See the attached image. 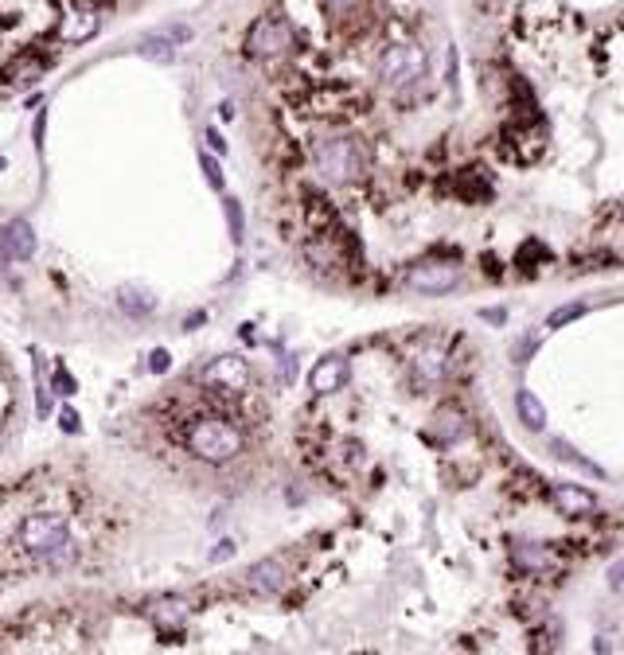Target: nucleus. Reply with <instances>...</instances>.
Wrapping results in <instances>:
<instances>
[{
    "mask_svg": "<svg viewBox=\"0 0 624 655\" xmlns=\"http://www.w3.org/2000/svg\"><path fill=\"white\" fill-rule=\"evenodd\" d=\"M550 503L558 507V515H566V519H578V515L597 511V495H593L589 487H581V484H554L550 487Z\"/></svg>",
    "mask_w": 624,
    "mask_h": 655,
    "instance_id": "10",
    "label": "nucleus"
},
{
    "mask_svg": "<svg viewBox=\"0 0 624 655\" xmlns=\"http://www.w3.org/2000/svg\"><path fill=\"white\" fill-rule=\"evenodd\" d=\"M609 585H612L617 593H624V562H617V565L609 570Z\"/></svg>",
    "mask_w": 624,
    "mask_h": 655,
    "instance_id": "31",
    "label": "nucleus"
},
{
    "mask_svg": "<svg viewBox=\"0 0 624 655\" xmlns=\"http://www.w3.org/2000/svg\"><path fill=\"white\" fill-rule=\"evenodd\" d=\"M585 312H589V305H585V300H573V305H562V308H554L550 316H546V328H562V324H570V320H581Z\"/></svg>",
    "mask_w": 624,
    "mask_h": 655,
    "instance_id": "22",
    "label": "nucleus"
},
{
    "mask_svg": "<svg viewBox=\"0 0 624 655\" xmlns=\"http://www.w3.org/2000/svg\"><path fill=\"white\" fill-rule=\"evenodd\" d=\"M117 308H121L125 316H149L156 308V297H149V292L136 289V285H125V289H117Z\"/></svg>",
    "mask_w": 624,
    "mask_h": 655,
    "instance_id": "20",
    "label": "nucleus"
},
{
    "mask_svg": "<svg viewBox=\"0 0 624 655\" xmlns=\"http://www.w3.org/2000/svg\"><path fill=\"white\" fill-rule=\"evenodd\" d=\"M320 4H324V12H332L336 19H347V16L359 12V4H363V0H320Z\"/></svg>",
    "mask_w": 624,
    "mask_h": 655,
    "instance_id": "25",
    "label": "nucleus"
},
{
    "mask_svg": "<svg viewBox=\"0 0 624 655\" xmlns=\"http://www.w3.org/2000/svg\"><path fill=\"white\" fill-rule=\"evenodd\" d=\"M51 66V58L47 55H39V51H24V55H16L12 63L4 66V86H20V82H35L39 74Z\"/></svg>",
    "mask_w": 624,
    "mask_h": 655,
    "instance_id": "15",
    "label": "nucleus"
},
{
    "mask_svg": "<svg viewBox=\"0 0 624 655\" xmlns=\"http://www.w3.org/2000/svg\"><path fill=\"white\" fill-rule=\"evenodd\" d=\"M222 211H227L230 238H234V242H242V234H246V219H242V203H238V199H222Z\"/></svg>",
    "mask_w": 624,
    "mask_h": 655,
    "instance_id": "23",
    "label": "nucleus"
},
{
    "mask_svg": "<svg viewBox=\"0 0 624 655\" xmlns=\"http://www.w3.org/2000/svg\"><path fill=\"white\" fill-rule=\"evenodd\" d=\"M207 144H211V149L219 152V156L227 152V141H222V133H219V129H207Z\"/></svg>",
    "mask_w": 624,
    "mask_h": 655,
    "instance_id": "32",
    "label": "nucleus"
},
{
    "mask_svg": "<svg viewBox=\"0 0 624 655\" xmlns=\"http://www.w3.org/2000/svg\"><path fill=\"white\" fill-rule=\"evenodd\" d=\"M250 383H254V370L242 355H214L211 363L199 370V386L214 390V394H227V398L246 394Z\"/></svg>",
    "mask_w": 624,
    "mask_h": 655,
    "instance_id": "6",
    "label": "nucleus"
},
{
    "mask_svg": "<svg viewBox=\"0 0 624 655\" xmlns=\"http://www.w3.org/2000/svg\"><path fill=\"white\" fill-rule=\"evenodd\" d=\"M312 164H316L320 180L328 183H355L367 172V152L355 136H324L312 149Z\"/></svg>",
    "mask_w": 624,
    "mask_h": 655,
    "instance_id": "3",
    "label": "nucleus"
},
{
    "mask_svg": "<svg viewBox=\"0 0 624 655\" xmlns=\"http://www.w3.org/2000/svg\"><path fill=\"white\" fill-rule=\"evenodd\" d=\"M230 554H234V542H230V539H222V542L211 550V562H227Z\"/></svg>",
    "mask_w": 624,
    "mask_h": 655,
    "instance_id": "30",
    "label": "nucleus"
},
{
    "mask_svg": "<svg viewBox=\"0 0 624 655\" xmlns=\"http://www.w3.org/2000/svg\"><path fill=\"white\" fill-rule=\"evenodd\" d=\"M98 27H102V16H98L94 8H82V12L66 16V24L58 27V39H63V43H82V39H90Z\"/></svg>",
    "mask_w": 624,
    "mask_h": 655,
    "instance_id": "16",
    "label": "nucleus"
},
{
    "mask_svg": "<svg viewBox=\"0 0 624 655\" xmlns=\"http://www.w3.org/2000/svg\"><path fill=\"white\" fill-rule=\"evenodd\" d=\"M168 367H172V355H168L164 347H160V351H152V355H149V370H152V375H164Z\"/></svg>",
    "mask_w": 624,
    "mask_h": 655,
    "instance_id": "28",
    "label": "nucleus"
},
{
    "mask_svg": "<svg viewBox=\"0 0 624 655\" xmlns=\"http://www.w3.org/2000/svg\"><path fill=\"white\" fill-rule=\"evenodd\" d=\"M464 433H468V422H464V414L456 406H441L433 414V422H429V437H433V441H441V445L461 441Z\"/></svg>",
    "mask_w": 624,
    "mask_h": 655,
    "instance_id": "14",
    "label": "nucleus"
},
{
    "mask_svg": "<svg viewBox=\"0 0 624 655\" xmlns=\"http://www.w3.org/2000/svg\"><path fill=\"white\" fill-rule=\"evenodd\" d=\"M58 425H63L66 433H78V414L74 409H58Z\"/></svg>",
    "mask_w": 624,
    "mask_h": 655,
    "instance_id": "29",
    "label": "nucleus"
},
{
    "mask_svg": "<svg viewBox=\"0 0 624 655\" xmlns=\"http://www.w3.org/2000/svg\"><path fill=\"white\" fill-rule=\"evenodd\" d=\"M43 129H47V113L39 110L35 113V144H39V149H43Z\"/></svg>",
    "mask_w": 624,
    "mask_h": 655,
    "instance_id": "33",
    "label": "nucleus"
},
{
    "mask_svg": "<svg viewBox=\"0 0 624 655\" xmlns=\"http://www.w3.org/2000/svg\"><path fill=\"white\" fill-rule=\"evenodd\" d=\"M199 168H203V175H207V183L214 191L222 188V168H219V160H214L211 152H199Z\"/></svg>",
    "mask_w": 624,
    "mask_h": 655,
    "instance_id": "26",
    "label": "nucleus"
},
{
    "mask_svg": "<svg viewBox=\"0 0 624 655\" xmlns=\"http://www.w3.org/2000/svg\"><path fill=\"white\" fill-rule=\"evenodd\" d=\"M242 585H246V593H254V597H273V593L285 585V562H281V558H266V562L250 565L246 578H242Z\"/></svg>",
    "mask_w": 624,
    "mask_h": 655,
    "instance_id": "11",
    "label": "nucleus"
},
{
    "mask_svg": "<svg viewBox=\"0 0 624 655\" xmlns=\"http://www.w3.org/2000/svg\"><path fill=\"white\" fill-rule=\"evenodd\" d=\"M242 47H246L250 58H258V63H273V58H281L292 47V27L285 16L277 12H266L258 16L254 24L246 27V39H242Z\"/></svg>",
    "mask_w": 624,
    "mask_h": 655,
    "instance_id": "5",
    "label": "nucleus"
},
{
    "mask_svg": "<svg viewBox=\"0 0 624 655\" xmlns=\"http://www.w3.org/2000/svg\"><path fill=\"white\" fill-rule=\"evenodd\" d=\"M425 71H429V55L417 43H394L378 55V78L390 90H410V86L422 82Z\"/></svg>",
    "mask_w": 624,
    "mask_h": 655,
    "instance_id": "4",
    "label": "nucleus"
},
{
    "mask_svg": "<svg viewBox=\"0 0 624 655\" xmlns=\"http://www.w3.org/2000/svg\"><path fill=\"white\" fill-rule=\"evenodd\" d=\"M511 562L519 565L523 573H539V578L554 565V562H550V550H546V546H539V542H515V546H511Z\"/></svg>",
    "mask_w": 624,
    "mask_h": 655,
    "instance_id": "17",
    "label": "nucleus"
},
{
    "mask_svg": "<svg viewBox=\"0 0 624 655\" xmlns=\"http://www.w3.org/2000/svg\"><path fill=\"white\" fill-rule=\"evenodd\" d=\"M4 164H8V160H4V156H0V172H4Z\"/></svg>",
    "mask_w": 624,
    "mask_h": 655,
    "instance_id": "35",
    "label": "nucleus"
},
{
    "mask_svg": "<svg viewBox=\"0 0 624 655\" xmlns=\"http://www.w3.org/2000/svg\"><path fill=\"white\" fill-rule=\"evenodd\" d=\"M550 448H554V453L562 456L566 464H578L581 472H589V476H601V468H597V464H593V461H585V456H578V453H573V448L566 445V441H550Z\"/></svg>",
    "mask_w": 624,
    "mask_h": 655,
    "instance_id": "24",
    "label": "nucleus"
},
{
    "mask_svg": "<svg viewBox=\"0 0 624 655\" xmlns=\"http://www.w3.org/2000/svg\"><path fill=\"white\" fill-rule=\"evenodd\" d=\"M66 539H71V515L63 511H35L24 515L16 526V550L24 554L27 562H43L51 550H58Z\"/></svg>",
    "mask_w": 624,
    "mask_h": 655,
    "instance_id": "2",
    "label": "nucleus"
},
{
    "mask_svg": "<svg viewBox=\"0 0 624 655\" xmlns=\"http://www.w3.org/2000/svg\"><path fill=\"white\" fill-rule=\"evenodd\" d=\"M448 367H453V351L445 344H422L414 355V375L422 378V383H441L448 375Z\"/></svg>",
    "mask_w": 624,
    "mask_h": 655,
    "instance_id": "12",
    "label": "nucleus"
},
{
    "mask_svg": "<svg viewBox=\"0 0 624 655\" xmlns=\"http://www.w3.org/2000/svg\"><path fill=\"white\" fill-rule=\"evenodd\" d=\"M344 383H347V359L344 355H324L308 375V386L316 390V394H336V390H344Z\"/></svg>",
    "mask_w": 624,
    "mask_h": 655,
    "instance_id": "13",
    "label": "nucleus"
},
{
    "mask_svg": "<svg viewBox=\"0 0 624 655\" xmlns=\"http://www.w3.org/2000/svg\"><path fill=\"white\" fill-rule=\"evenodd\" d=\"M172 437L191 461L199 464H211V468H222V464H234L250 445V433H246V422L234 417L230 409L222 406H211V402H199V406H188V409H176L172 414Z\"/></svg>",
    "mask_w": 624,
    "mask_h": 655,
    "instance_id": "1",
    "label": "nucleus"
},
{
    "mask_svg": "<svg viewBox=\"0 0 624 655\" xmlns=\"http://www.w3.org/2000/svg\"><path fill=\"white\" fill-rule=\"evenodd\" d=\"M149 617L160 624V628H180V624L191 617V604L183 601V597H160L149 609Z\"/></svg>",
    "mask_w": 624,
    "mask_h": 655,
    "instance_id": "18",
    "label": "nucleus"
},
{
    "mask_svg": "<svg viewBox=\"0 0 624 655\" xmlns=\"http://www.w3.org/2000/svg\"><path fill=\"white\" fill-rule=\"evenodd\" d=\"M484 320H492V324H500V320H503V308H488V312H484Z\"/></svg>",
    "mask_w": 624,
    "mask_h": 655,
    "instance_id": "34",
    "label": "nucleus"
},
{
    "mask_svg": "<svg viewBox=\"0 0 624 655\" xmlns=\"http://www.w3.org/2000/svg\"><path fill=\"white\" fill-rule=\"evenodd\" d=\"M456 285H461V266L456 261H417V266L406 269V289L414 292L437 297V292H448Z\"/></svg>",
    "mask_w": 624,
    "mask_h": 655,
    "instance_id": "7",
    "label": "nucleus"
},
{
    "mask_svg": "<svg viewBox=\"0 0 624 655\" xmlns=\"http://www.w3.org/2000/svg\"><path fill=\"white\" fill-rule=\"evenodd\" d=\"M74 562H78V542L66 539L63 546H58V550H51L39 565H47V570H66V565H74Z\"/></svg>",
    "mask_w": 624,
    "mask_h": 655,
    "instance_id": "21",
    "label": "nucleus"
},
{
    "mask_svg": "<svg viewBox=\"0 0 624 655\" xmlns=\"http://www.w3.org/2000/svg\"><path fill=\"white\" fill-rule=\"evenodd\" d=\"M188 39H191L188 24H168V27H160V32H152V35H141L136 51H141L144 58H152V63H172L176 51H180Z\"/></svg>",
    "mask_w": 624,
    "mask_h": 655,
    "instance_id": "8",
    "label": "nucleus"
},
{
    "mask_svg": "<svg viewBox=\"0 0 624 655\" xmlns=\"http://www.w3.org/2000/svg\"><path fill=\"white\" fill-rule=\"evenodd\" d=\"M515 414H519V422L531 429V433H542L546 429V406L534 398V390H519V394H515Z\"/></svg>",
    "mask_w": 624,
    "mask_h": 655,
    "instance_id": "19",
    "label": "nucleus"
},
{
    "mask_svg": "<svg viewBox=\"0 0 624 655\" xmlns=\"http://www.w3.org/2000/svg\"><path fill=\"white\" fill-rule=\"evenodd\" d=\"M39 250V238H35V227L27 219H8L0 227V253L8 261H32Z\"/></svg>",
    "mask_w": 624,
    "mask_h": 655,
    "instance_id": "9",
    "label": "nucleus"
},
{
    "mask_svg": "<svg viewBox=\"0 0 624 655\" xmlns=\"http://www.w3.org/2000/svg\"><path fill=\"white\" fill-rule=\"evenodd\" d=\"M74 390H78V386H74V378H71V375H66V370H63V367H55V394L71 398V394H74Z\"/></svg>",
    "mask_w": 624,
    "mask_h": 655,
    "instance_id": "27",
    "label": "nucleus"
}]
</instances>
